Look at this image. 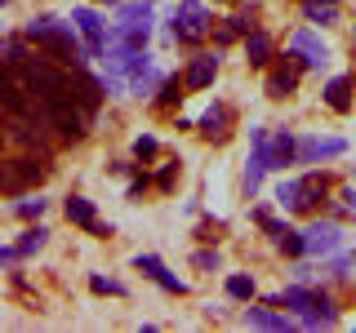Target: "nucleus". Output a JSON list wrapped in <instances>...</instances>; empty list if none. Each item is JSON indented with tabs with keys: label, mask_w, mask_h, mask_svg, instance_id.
<instances>
[{
	"label": "nucleus",
	"mask_w": 356,
	"mask_h": 333,
	"mask_svg": "<svg viewBox=\"0 0 356 333\" xmlns=\"http://www.w3.org/2000/svg\"><path fill=\"white\" fill-rule=\"evenodd\" d=\"M27 85L36 89L44 103H54V98H67V89H72V76L54 71V67H44V62H31V67H27Z\"/></svg>",
	"instance_id": "obj_1"
},
{
	"label": "nucleus",
	"mask_w": 356,
	"mask_h": 333,
	"mask_svg": "<svg viewBox=\"0 0 356 333\" xmlns=\"http://www.w3.org/2000/svg\"><path fill=\"white\" fill-rule=\"evenodd\" d=\"M44 116H49L54 125H58V133H63V138H72V142L85 133V111L76 107L72 98H54V103H44Z\"/></svg>",
	"instance_id": "obj_2"
},
{
	"label": "nucleus",
	"mask_w": 356,
	"mask_h": 333,
	"mask_svg": "<svg viewBox=\"0 0 356 333\" xmlns=\"http://www.w3.org/2000/svg\"><path fill=\"white\" fill-rule=\"evenodd\" d=\"M174 36L178 40H200L209 31V14H205V5H196V0H187V5H178V14H174Z\"/></svg>",
	"instance_id": "obj_3"
},
{
	"label": "nucleus",
	"mask_w": 356,
	"mask_h": 333,
	"mask_svg": "<svg viewBox=\"0 0 356 333\" xmlns=\"http://www.w3.org/2000/svg\"><path fill=\"white\" fill-rule=\"evenodd\" d=\"M72 27L81 31V36L89 40V49L103 53L107 49V31H103V18L94 14V9H72Z\"/></svg>",
	"instance_id": "obj_4"
},
{
	"label": "nucleus",
	"mask_w": 356,
	"mask_h": 333,
	"mask_svg": "<svg viewBox=\"0 0 356 333\" xmlns=\"http://www.w3.org/2000/svg\"><path fill=\"white\" fill-rule=\"evenodd\" d=\"M303 244H307L312 258H330V253L343 244V236H339V227H330V222H316L312 231H303Z\"/></svg>",
	"instance_id": "obj_5"
},
{
	"label": "nucleus",
	"mask_w": 356,
	"mask_h": 333,
	"mask_svg": "<svg viewBox=\"0 0 356 333\" xmlns=\"http://www.w3.org/2000/svg\"><path fill=\"white\" fill-rule=\"evenodd\" d=\"M44 178V164H36V160H14L9 169H0V187L5 191H22L27 182H40Z\"/></svg>",
	"instance_id": "obj_6"
},
{
	"label": "nucleus",
	"mask_w": 356,
	"mask_h": 333,
	"mask_svg": "<svg viewBox=\"0 0 356 333\" xmlns=\"http://www.w3.org/2000/svg\"><path fill=\"white\" fill-rule=\"evenodd\" d=\"M294 53L303 58V67H325V62H330L325 40H316L312 31H298V36H294Z\"/></svg>",
	"instance_id": "obj_7"
},
{
	"label": "nucleus",
	"mask_w": 356,
	"mask_h": 333,
	"mask_svg": "<svg viewBox=\"0 0 356 333\" xmlns=\"http://www.w3.org/2000/svg\"><path fill=\"white\" fill-rule=\"evenodd\" d=\"M298 67H303V58H298V53H289V67L272 71V80H267V94H272V98L294 94V85H298Z\"/></svg>",
	"instance_id": "obj_8"
},
{
	"label": "nucleus",
	"mask_w": 356,
	"mask_h": 333,
	"mask_svg": "<svg viewBox=\"0 0 356 333\" xmlns=\"http://www.w3.org/2000/svg\"><path fill=\"white\" fill-rule=\"evenodd\" d=\"M294 151L303 155V160H321V155H343L348 142H343V138H303Z\"/></svg>",
	"instance_id": "obj_9"
},
{
	"label": "nucleus",
	"mask_w": 356,
	"mask_h": 333,
	"mask_svg": "<svg viewBox=\"0 0 356 333\" xmlns=\"http://www.w3.org/2000/svg\"><path fill=\"white\" fill-rule=\"evenodd\" d=\"M67 98H72V103H81L85 111H94V107H98V98H103V85H98L94 76H76L72 89H67Z\"/></svg>",
	"instance_id": "obj_10"
},
{
	"label": "nucleus",
	"mask_w": 356,
	"mask_h": 333,
	"mask_svg": "<svg viewBox=\"0 0 356 333\" xmlns=\"http://www.w3.org/2000/svg\"><path fill=\"white\" fill-rule=\"evenodd\" d=\"M214 71H218V58H214V53H200V58H192V67H187L183 85L187 89H205L209 80H214Z\"/></svg>",
	"instance_id": "obj_11"
},
{
	"label": "nucleus",
	"mask_w": 356,
	"mask_h": 333,
	"mask_svg": "<svg viewBox=\"0 0 356 333\" xmlns=\"http://www.w3.org/2000/svg\"><path fill=\"white\" fill-rule=\"evenodd\" d=\"M227 120H232V111L222 103H214L205 116H200V133H205V138H227Z\"/></svg>",
	"instance_id": "obj_12"
},
{
	"label": "nucleus",
	"mask_w": 356,
	"mask_h": 333,
	"mask_svg": "<svg viewBox=\"0 0 356 333\" xmlns=\"http://www.w3.org/2000/svg\"><path fill=\"white\" fill-rule=\"evenodd\" d=\"M325 103L334 111H348L352 107V80H348V76H334V80L325 85Z\"/></svg>",
	"instance_id": "obj_13"
},
{
	"label": "nucleus",
	"mask_w": 356,
	"mask_h": 333,
	"mask_svg": "<svg viewBox=\"0 0 356 333\" xmlns=\"http://www.w3.org/2000/svg\"><path fill=\"white\" fill-rule=\"evenodd\" d=\"M294 147H298V142L289 138V133H276V138L267 142V169H281L289 155H294Z\"/></svg>",
	"instance_id": "obj_14"
},
{
	"label": "nucleus",
	"mask_w": 356,
	"mask_h": 333,
	"mask_svg": "<svg viewBox=\"0 0 356 333\" xmlns=\"http://www.w3.org/2000/svg\"><path fill=\"white\" fill-rule=\"evenodd\" d=\"M316 196H325V178L312 173V178L298 182V196H294V205H289V209H312V205H316Z\"/></svg>",
	"instance_id": "obj_15"
},
{
	"label": "nucleus",
	"mask_w": 356,
	"mask_h": 333,
	"mask_svg": "<svg viewBox=\"0 0 356 333\" xmlns=\"http://www.w3.org/2000/svg\"><path fill=\"white\" fill-rule=\"evenodd\" d=\"M312 302H316V293H307V289H298V284L272 298V307H289V311H298V316H303V311H307Z\"/></svg>",
	"instance_id": "obj_16"
},
{
	"label": "nucleus",
	"mask_w": 356,
	"mask_h": 333,
	"mask_svg": "<svg viewBox=\"0 0 356 333\" xmlns=\"http://www.w3.org/2000/svg\"><path fill=\"white\" fill-rule=\"evenodd\" d=\"M67 222H76V227H94L98 214H94V205H89V200L72 196V200H67Z\"/></svg>",
	"instance_id": "obj_17"
},
{
	"label": "nucleus",
	"mask_w": 356,
	"mask_h": 333,
	"mask_svg": "<svg viewBox=\"0 0 356 333\" xmlns=\"http://www.w3.org/2000/svg\"><path fill=\"white\" fill-rule=\"evenodd\" d=\"M245 325H254V329H285V320L276 316V311H263V307H250L245 311Z\"/></svg>",
	"instance_id": "obj_18"
},
{
	"label": "nucleus",
	"mask_w": 356,
	"mask_h": 333,
	"mask_svg": "<svg viewBox=\"0 0 356 333\" xmlns=\"http://www.w3.org/2000/svg\"><path fill=\"white\" fill-rule=\"evenodd\" d=\"M44 240H49V231H44V227H31L27 236L18 240V249H14V253H18V258H31L36 249H44Z\"/></svg>",
	"instance_id": "obj_19"
},
{
	"label": "nucleus",
	"mask_w": 356,
	"mask_h": 333,
	"mask_svg": "<svg viewBox=\"0 0 356 333\" xmlns=\"http://www.w3.org/2000/svg\"><path fill=\"white\" fill-rule=\"evenodd\" d=\"M245 53H250V62H254V67H263V62H267V53H272V40H267L263 31H254V36L245 40Z\"/></svg>",
	"instance_id": "obj_20"
},
{
	"label": "nucleus",
	"mask_w": 356,
	"mask_h": 333,
	"mask_svg": "<svg viewBox=\"0 0 356 333\" xmlns=\"http://www.w3.org/2000/svg\"><path fill=\"white\" fill-rule=\"evenodd\" d=\"M334 18H339V5H334V0H325V5H321V0H307V22H321V27H325Z\"/></svg>",
	"instance_id": "obj_21"
},
{
	"label": "nucleus",
	"mask_w": 356,
	"mask_h": 333,
	"mask_svg": "<svg viewBox=\"0 0 356 333\" xmlns=\"http://www.w3.org/2000/svg\"><path fill=\"white\" fill-rule=\"evenodd\" d=\"M152 18V0H129L120 5V22H147Z\"/></svg>",
	"instance_id": "obj_22"
},
{
	"label": "nucleus",
	"mask_w": 356,
	"mask_h": 333,
	"mask_svg": "<svg viewBox=\"0 0 356 333\" xmlns=\"http://www.w3.org/2000/svg\"><path fill=\"white\" fill-rule=\"evenodd\" d=\"M227 293L236 298V302H250V298H254V280H250V275H232V280H227Z\"/></svg>",
	"instance_id": "obj_23"
},
{
	"label": "nucleus",
	"mask_w": 356,
	"mask_h": 333,
	"mask_svg": "<svg viewBox=\"0 0 356 333\" xmlns=\"http://www.w3.org/2000/svg\"><path fill=\"white\" fill-rule=\"evenodd\" d=\"M0 103H5L9 111H22V94H18L14 85H9V76H5V71H0Z\"/></svg>",
	"instance_id": "obj_24"
},
{
	"label": "nucleus",
	"mask_w": 356,
	"mask_h": 333,
	"mask_svg": "<svg viewBox=\"0 0 356 333\" xmlns=\"http://www.w3.org/2000/svg\"><path fill=\"white\" fill-rule=\"evenodd\" d=\"M134 266H138V271H147V275H152V280H156V275H161V271H165V262H161V258H156V253H138V258H134Z\"/></svg>",
	"instance_id": "obj_25"
},
{
	"label": "nucleus",
	"mask_w": 356,
	"mask_h": 333,
	"mask_svg": "<svg viewBox=\"0 0 356 333\" xmlns=\"http://www.w3.org/2000/svg\"><path fill=\"white\" fill-rule=\"evenodd\" d=\"M89 289H94V293H125V284H120V280H107V275H94V280H89Z\"/></svg>",
	"instance_id": "obj_26"
},
{
	"label": "nucleus",
	"mask_w": 356,
	"mask_h": 333,
	"mask_svg": "<svg viewBox=\"0 0 356 333\" xmlns=\"http://www.w3.org/2000/svg\"><path fill=\"white\" fill-rule=\"evenodd\" d=\"M178 89H183V80H178V76H170V80H161V103H178Z\"/></svg>",
	"instance_id": "obj_27"
},
{
	"label": "nucleus",
	"mask_w": 356,
	"mask_h": 333,
	"mask_svg": "<svg viewBox=\"0 0 356 333\" xmlns=\"http://www.w3.org/2000/svg\"><path fill=\"white\" fill-rule=\"evenodd\" d=\"M18 214H22V218H40V214H44V200H40V196H36V200H22Z\"/></svg>",
	"instance_id": "obj_28"
},
{
	"label": "nucleus",
	"mask_w": 356,
	"mask_h": 333,
	"mask_svg": "<svg viewBox=\"0 0 356 333\" xmlns=\"http://www.w3.org/2000/svg\"><path fill=\"white\" fill-rule=\"evenodd\" d=\"M134 155H156V138H152V133L134 138Z\"/></svg>",
	"instance_id": "obj_29"
},
{
	"label": "nucleus",
	"mask_w": 356,
	"mask_h": 333,
	"mask_svg": "<svg viewBox=\"0 0 356 333\" xmlns=\"http://www.w3.org/2000/svg\"><path fill=\"white\" fill-rule=\"evenodd\" d=\"M156 284H161V289H170V293H183V280H178V275H170V271H161V275H156Z\"/></svg>",
	"instance_id": "obj_30"
},
{
	"label": "nucleus",
	"mask_w": 356,
	"mask_h": 333,
	"mask_svg": "<svg viewBox=\"0 0 356 333\" xmlns=\"http://www.w3.org/2000/svg\"><path fill=\"white\" fill-rule=\"evenodd\" d=\"M294 196H298V182H281V187H276V200H281V205H294Z\"/></svg>",
	"instance_id": "obj_31"
},
{
	"label": "nucleus",
	"mask_w": 356,
	"mask_h": 333,
	"mask_svg": "<svg viewBox=\"0 0 356 333\" xmlns=\"http://www.w3.org/2000/svg\"><path fill=\"white\" fill-rule=\"evenodd\" d=\"M196 266H205V271H218V253L200 249V253H196Z\"/></svg>",
	"instance_id": "obj_32"
},
{
	"label": "nucleus",
	"mask_w": 356,
	"mask_h": 333,
	"mask_svg": "<svg viewBox=\"0 0 356 333\" xmlns=\"http://www.w3.org/2000/svg\"><path fill=\"white\" fill-rule=\"evenodd\" d=\"M348 209H352V214H356V191H348Z\"/></svg>",
	"instance_id": "obj_33"
},
{
	"label": "nucleus",
	"mask_w": 356,
	"mask_h": 333,
	"mask_svg": "<svg viewBox=\"0 0 356 333\" xmlns=\"http://www.w3.org/2000/svg\"><path fill=\"white\" fill-rule=\"evenodd\" d=\"M0 5H9V0H0Z\"/></svg>",
	"instance_id": "obj_34"
},
{
	"label": "nucleus",
	"mask_w": 356,
	"mask_h": 333,
	"mask_svg": "<svg viewBox=\"0 0 356 333\" xmlns=\"http://www.w3.org/2000/svg\"><path fill=\"white\" fill-rule=\"evenodd\" d=\"M107 5H111V0H107Z\"/></svg>",
	"instance_id": "obj_35"
}]
</instances>
